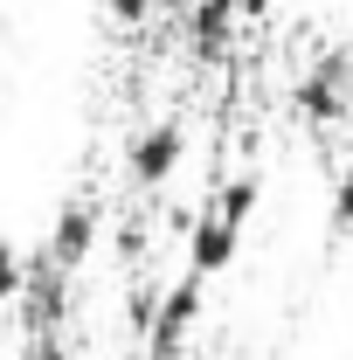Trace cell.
Listing matches in <instances>:
<instances>
[{
	"label": "cell",
	"instance_id": "5",
	"mask_svg": "<svg viewBox=\"0 0 353 360\" xmlns=\"http://www.w3.org/2000/svg\"><path fill=\"white\" fill-rule=\"evenodd\" d=\"M90 250H97V208H90V201H70V208L56 215V229H49V250H42V264L70 277V270L84 264Z\"/></svg>",
	"mask_w": 353,
	"mask_h": 360
},
{
	"label": "cell",
	"instance_id": "10",
	"mask_svg": "<svg viewBox=\"0 0 353 360\" xmlns=\"http://www.w3.org/2000/svg\"><path fill=\"white\" fill-rule=\"evenodd\" d=\"M153 7H180V0H153Z\"/></svg>",
	"mask_w": 353,
	"mask_h": 360
},
{
	"label": "cell",
	"instance_id": "2",
	"mask_svg": "<svg viewBox=\"0 0 353 360\" xmlns=\"http://www.w3.org/2000/svg\"><path fill=\"white\" fill-rule=\"evenodd\" d=\"M291 104H298V118L305 125H340L353 104V63L333 49V56H319L305 77H298V90H291Z\"/></svg>",
	"mask_w": 353,
	"mask_h": 360
},
{
	"label": "cell",
	"instance_id": "1",
	"mask_svg": "<svg viewBox=\"0 0 353 360\" xmlns=\"http://www.w3.org/2000/svg\"><path fill=\"white\" fill-rule=\"evenodd\" d=\"M257 201H264V180H257V174L222 180L215 194L201 201L194 236H187V270H194V277H215V270H229L236 243H243V222L257 215Z\"/></svg>",
	"mask_w": 353,
	"mask_h": 360
},
{
	"label": "cell",
	"instance_id": "6",
	"mask_svg": "<svg viewBox=\"0 0 353 360\" xmlns=\"http://www.w3.org/2000/svg\"><path fill=\"white\" fill-rule=\"evenodd\" d=\"M236 21H243V0H194L187 7V49L194 56H222Z\"/></svg>",
	"mask_w": 353,
	"mask_h": 360
},
{
	"label": "cell",
	"instance_id": "7",
	"mask_svg": "<svg viewBox=\"0 0 353 360\" xmlns=\"http://www.w3.org/2000/svg\"><path fill=\"white\" fill-rule=\"evenodd\" d=\"M21 291H28V264H21V250L0 236V305H14Z\"/></svg>",
	"mask_w": 353,
	"mask_h": 360
},
{
	"label": "cell",
	"instance_id": "4",
	"mask_svg": "<svg viewBox=\"0 0 353 360\" xmlns=\"http://www.w3.org/2000/svg\"><path fill=\"white\" fill-rule=\"evenodd\" d=\"M194 319H201V277L187 270L180 284L160 291V305H153V360H180V340L194 333Z\"/></svg>",
	"mask_w": 353,
	"mask_h": 360
},
{
	"label": "cell",
	"instance_id": "9",
	"mask_svg": "<svg viewBox=\"0 0 353 360\" xmlns=\"http://www.w3.org/2000/svg\"><path fill=\"white\" fill-rule=\"evenodd\" d=\"M97 7H104L111 21H146V14H153V0H97Z\"/></svg>",
	"mask_w": 353,
	"mask_h": 360
},
{
	"label": "cell",
	"instance_id": "3",
	"mask_svg": "<svg viewBox=\"0 0 353 360\" xmlns=\"http://www.w3.org/2000/svg\"><path fill=\"white\" fill-rule=\"evenodd\" d=\"M180 160H187V132H180V118H153V125H139L132 146H125V174L139 187H167L180 174Z\"/></svg>",
	"mask_w": 353,
	"mask_h": 360
},
{
	"label": "cell",
	"instance_id": "8",
	"mask_svg": "<svg viewBox=\"0 0 353 360\" xmlns=\"http://www.w3.org/2000/svg\"><path fill=\"white\" fill-rule=\"evenodd\" d=\"M333 229H353V167L333 180Z\"/></svg>",
	"mask_w": 353,
	"mask_h": 360
}]
</instances>
